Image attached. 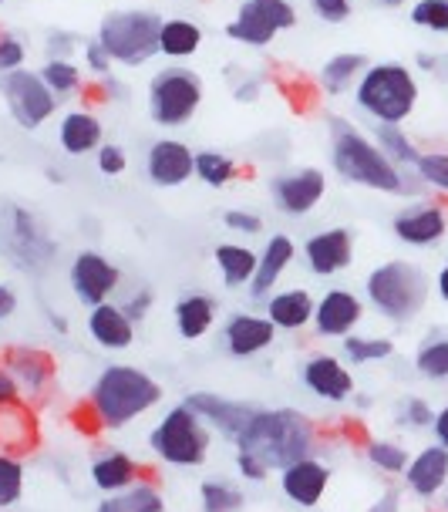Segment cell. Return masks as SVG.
I'll return each mask as SVG.
<instances>
[{"label":"cell","mask_w":448,"mask_h":512,"mask_svg":"<svg viewBox=\"0 0 448 512\" xmlns=\"http://www.w3.org/2000/svg\"><path fill=\"white\" fill-rule=\"evenodd\" d=\"M354 102L378 125H401L418 105V81L398 61L368 64L354 85Z\"/></svg>","instance_id":"obj_4"},{"label":"cell","mask_w":448,"mask_h":512,"mask_svg":"<svg viewBox=\"0 0 448 512\" xmlns=\"http://www.w3.org/2000/svg\"><path fill=\"white\" fill-rule=\"evenodd\" d=\"M368 459L378 465L381 472H405L408 452L395 442H371L368 445Z\"/></svg>","instance_id":"obj_43"},{"label":"cell","mask_w":448,"mask_h":512,"mask_svg":"<svg viewBox=\"0 0 448 512\" xmlns=\"http://www.w3.org/2000/svg\"><path fill=\"white\" fill-rule=\"evenodd\" d=\"M428 290H432V283H428L425 270L408 260L381 263L364 280V294H368L371 307L381 317L398 320V324H405V320L418 317V310H425Z\"/></svg>","instance_id":"obj_5"},{"label":"cell","mask_w":448,"mask_h":512,"mask_svg":"<svg viewBox=\"0 0 448 512\" xmlns=\"http://www.w3.org/2000/svg\"><path fill=\"white\" fill-rule=\"evenodd\" d=\"M139 482V465H135L132 455L125 452H105L91 462V486H95L102 496H115V492H125Z\"/></svg>","instance_id":"obj_25"},{"label":"cell","mask_w":448,"mask_h":512,"mask_svg":"<svg viewBox=\"0 0 448 512\" xmlns=\"http://www.w3.org/2000/svg\"><path fill=\"white\" fill-rule=\"evenodd\" d=\"M21 405V388H17L14 374L0 364V408H17Z\"/></svg>","instance_id":"obj_50"},{"label":"cell","mask_w":448,"mask_h":512,"mask_svg":"<svg viewBox=\"0 0 448 512\" xmlns=\"http://www.w3.org/2000/svg\"><path fill=\"white\" fill-rule=\"evenodd\" d=\"M203 105V81L189 68H162L149 81V115L159 128L189 125Z\"/></svg>","instance_id":"obj_8"},{"label":"cell","mask_w":448,"mask_h":512,"mask_svg":"<svg viewBox=\"0 0 448 512\" xmlns=\"http://www.w3.org/2000/svg\"><path fill=\"white\" fill-rule=\"evenodd\" d=\"M445 506H448V499H445Z\"/></svg>","instance_id":"obj_61"},{"label":"cell","mask_w":448,"mask_h":512,"mask_svg":"<svg viewBox=\"0 0 448 512\" xmlns=\"http://www.w3.org/2000/svg\"><path fill=\"white\" fill-rule=\"evenodd\" d=\"M277 34H280L277 24L263 14V7L256 4V0H243L236 17L226 24V38L240 41V44H250V48H263V44H270Z\"/></svg>","instance_id":"obj_27"},{"label":"cell","mask_w":448,"mask_h":512,"mask_svg":"<svg viewBox=\"0 0 448 512\" xmlns=\"http://www.w3.org/2000/svg\"><path fill=\"white\" fill-rule=\"evenodd\" d=\"M51 327H54L58 334H68V320L58 317V314H51Z\"/></svg>","instance_id":"obj_57"},{"label":"cell","mask_w":448,"mask_h":512,"mask_svg":"<svg viewBox=\"0 0 448 512\" xmlns=\"http://www.w3.org/2000/svg\"><path fill=\"white\" fill-rule=\"evenodd\" d=\"M405 418H408L411 428H428V425L435 422V411L428 408L422 398H411L408 405H405Z\"/></svg>","instance_id":"obj_52"},{"label":"cell","mask_w":448,"mask_h":512,"mask_svg":"<svg viewBox=\"0 0 448 512\" xmlns=\"http://www.w3.org/2000/svg\"><path fill=\"white\" fill-rule=\"evenodd\" d=\"M68 280H71V294H75L81 304L98 307L112 300L118 283H122V273H118V267L108 256L95 250H81L75 260H71Z\"/></svg>","instance_id":"obj_10"},{"label":"cell","mask_w":448,"mask_h":512,"mask_svg":"<svg viewBox=\"0 0 448 512\" xmlns=\"http://www.w3.org/2000/svg\"><path fill=\"white\" fill-rule=\"evenodd\" d=\"M95 512H128V509H125L122 492H115V496H105L102 502H98V509H95Z\"/></svg>","instance_id":"obj_55"},{"label":"cell","mask_w":448,"mask_h":512,"mask_svg":"<svg viewBox=\"0 0 448 512\" xmlns=\"http://www.w3.org/2000/svg\"><path fill=\"white\" fill-rule=\"evenodd\" d=\"M199 499H203V512H240L246 506L243 492L219 479H206L199 486Z\"/></svg>","instance_id":"obj_36"},{"label":"cell","mask_w":448,"mask_h":512,"mask_svg":"<svg viewBox=\"0 0 448 512\" xmlns=\"http://www.w3.org/2000/svg\"><path fill=\"white\" fill-rule=\"evenodd\" d=\"M216 267L223 273V283L226 287H243V283L253 280L256 273V253L250 246H240V243H219L216 246Z\"/></svg>","instance_id":"obj_30"},{"label":"cell","mask_w":448,"mask_h":512,"mask_svg":"<svg viewBox=\"0 0 448 512\" xmlns=\"http://www.w3.org/2000/svg\"><path fill=\"white\" fill-rule=\"evenodd\" d=\"M192 159H196V152H192L186 142L159 139V142L149 145V155H145V172H149L152 186L176 189V186H182V182L192 179Z\"/></svg>","instance_id":"obj_15"},{"label":"cell","mask_w":448,"mask_h":512,"mask_svg":"<svg viewBox=\"0 0 448 512\" xmlns=\"http://www.w3.org/2000/svg\"><path fill=\"white\" fill-rule=\"evenodd\" d=\"M310 7L327 24H344L351 17V0H310Z\"/></svg>","instance_id":"obj_46"},{"label":"cell","mask_w":448,"mask_h":512,"mask_svg":"<svg viewBox=\"0 0 448 512\" xmlns=\"http://www.w3.org/2000/svg\"><path fill=\"white\" fill-rule=\"evenodd\" d=\"M314 297L307 294L304 287L283 290V294H273L267 304V317L277 331H304V327L314 320Z\"/></svg>","instance_id":"obj_26"},{"label":"cell","mask_w":448,"mask_h":512,"mask_svg":"<svg viewBox=\"0 0 448 512\" xmlns=\"http://www.w3.org/2000/svg\"><path fill=\"white\" fill-rule=\"evenodd\" d=\"M162 17L152 11H112L98 24V44L108 51V58L128 68H139L159 54Z\"/></svg>","instance_id":"obj_6"},{"label":"cell","mask_w":448,"mask_h":512,"mask_svg":"<svg viewBox=\"0 0 448 512\" xmlns=\"http://www.w3.org/2000/svg\"><path fill=\"white\" fill-rule=\"evenodd\" d=\"M0 95H4L7 108H11L14 122L21 128H41L58 108V95L44 85L41 75L27 68H17L11 75H0Z\"/></svg>","instance_id":"obj_9"},{"label":"cell","mask_w":448,"mask_h":512,"mask_svg":"<svg viewBox=\"0 0 448 512\" xmlns=\"http://www.w3.org/2000/svg\"><path fill=\"white\" fill-rule=\"evenodd\" d=\"M364 304L351 290H327L314 307V327L320 337H347L361 324Z\"/></svg>","instance_id":"obj_17"},{"label":"cell","mask_w":448,"mask_h":512,"mask_svg":"<svg viewBox=\"0 0 448 512\" xmlns=\"http://www.w3.org/2000/svg\"><path fill=\"white\" fill-rule=\"evenodd\" d=\"M371 512H395V499L388 496V499H384V506H374Z\"/></svg>","instance_id":"obj_58"},{"label":"cell","mask_w":448,"mask_h":512,"mask_svg":"<svg viewBox=\"0 0 448 512\" xmlns=\"http://www.w3.org/2000/svg\"><path fill=\"white\" fill-rule=\"evenodd\" d=\"M24 482H27V472H24L21 455L0 452V512L14 509L17 502L24 499Z\"/></svg>","instance_id":"obj_34"},{"label":"cell","mask_w":448,"mask_h":512,"mask_svg":"<svg viewBox=\"0 0 448 512\" xmlns=\"http://www.w3.org/2000/svg\"><path fill=\"white\" fill-rule=\"evenodd\" d=\"M216 300L213 297H206V294H189V297H182L179 304H176V331L182 341H199V337H206L209 334V327H213V320H216Z\"/></svg>","instance_id":"obj_29"},{"label":"cell","mask_w":448,"mask_h":512,"mask_svg":"<svg viewBox=\"0 0 448 512\" xmlns=\"http://www.w3.org/2000/svg\"><path fill=\"white\" fill-rule=\"evenodd\" d=\"M324 192H327V179L320 169H294L270 182L273 203L287 216H307L324 199Z\"/></svg>","instance_id":"obj_12"},{"label":"cell","mask_w":448,"mask_h":512,"mask_svg":"<svg viewBox=\"0 0 448 512\" xmlns=\"http://www.w3.org/2000/svg\"><path fill=\"white\" fill-rule=\"evenodd\" d=\"M58 142L68 155H88L102 145V122L91 112H68L61 118Z\"/></svg>","instance_id":"obj_28"},{"label":"cell","mask_w":448,"mask_h":512,"mask_svg":"<svg viewBox=\"0 0 448 512\" xmlns=\"http://www.w3.org/2000/svg\"><path fill=\"white\" fill-rule=\"evenodd\" d=\"M236 162L230 159V155H223V152H213V149H206V152H196V159H192V176H196L199 182H206V186H213V189H223V186H230V182L236 179Z\"/></svg>","instance_id":"obj_33"},{"label":"cell","mask_w":448,"mask_h":512,"mask_svg":"<svg viewBox=\"0 0 448 512\" xmlns=\"http://www.w3.org/2000/svg\"><path fill=\"white\" fill-rule=\"evenodd\" d=\"M304 384L317 398L334 401V405H341V401L354 395V374L347 371L334 354H317V358H310L304 364Z\"/></svg>","instance_id":"obj_20"},{"label":"cell","mask_w":448,"mask_h":512,"mask_svg":"<svg viewBox=\"0 0 448 512\" xmlns=\"http://www.w3.org/2000/svg\"><path fill=\"white\" fill-rule=\"evenodd\" d=\"M435 287H438V297H442V300H448V267H442V273H438Z\"/></svg>","instance_id":"obj_56"},{"label":"cell","mask_w":448,"mask_h":512,"mask_svg":"<svg viewBox=\"0 0 448 512\" xmlns=\"http://www.w3.org/2000/svg\"><path fill=\"white\" fill-rule=\"evenodd\" d=\"M294 256H297V246L290 236H270L267 246H263V253L256 256V273H253V280H250V297L253 300H267L270 297V290L277 287V280L283 277V270L294 263Z\"/></svg>","instance_id":"obj_22"},{"label":"cell","mask_w":448,"mask_h":512,"mask_svg":"<svg viewBox=\"0 0 448 512\" xmlns=\"http://www.w3.org/2000/svg\"><path fill=\"white\" fill-rule=\"evenodd\" d=\"M128 314V320H132V324H139V320H145L149 317V310H152V290L149 287H139L135 290L132 297L125 300V304H118Z\"/></svg>","instance_id":"obj_48"},{"label":"cell","mask_w":448,"mask_h":512,"mask_svg":"<svg viewBox=\"0 0 448 512\" xmlns=\"http://www.w3.org/2000/svg\"><path fill=\"white\" fill-rule=\"evenodd\" d=\"M149 448L162 462L179 465V469H196L209 455V428L203 418L192 411L186 401L169 408L162 422L149 432Z\"/></svg>","instance_id":"obj_7"},{"label":"cell","mask_w":448,"mask_h":512,"mask_svg":"<svg viewBox=\"0 0 448 512\" xmlns=\"http://www.w3.org/2000/svg\"><path fill=\"white\" fill-rule=\"evenodd\" d=\"M41 81L48 85L54 95H71V91H78L81 85V71H78V64L75 61H68V58H51L44 68L38 71Z\"/></svg>","instance_id":"obj_38"},{"label":"cell","mask_w":448,"mask_h":512,"mask_svg":"<svg viewBox=\"0 0 448 512\" xmlns=\"http://www.w3.org/2000/svg\"><path fill=\"white\" fill-rule=\"evenodd\" d=\"M236 452H250L267 469H287L314 455V425L294 408H256L253 418L236 438Z\"/></svg>","instance_id":"obj_1"},{"label":"cell","mask_w":448,"mask_h":512,"mask_svg":"<svg viewBox=\"0 0 448 512\" xmlns=\"http://www.w3.org/2000/svg\"><path fill=\"white\" fill-rule=\"evenodd\" d=\"M98 169H102V176H122L128 169V155L122 145H115V142L98 145Z\"/></svg>","instance_id":"obj_44"},{"label":"cell","mask_w":448,"mask_h":512,"mask_svg":"<svg viewBox=\"0 0 448 512\" xmlns=\"http://www.w3.org/2000/svg\"><path fill=\"white\" fill-rule=\"evenodd\" d=\"M418 179L435 186L438 192H448V152H422L415 162Z\"/></svg>","instance_id":"obj_40"},{"label":"cell","mask_w":448,"mask_h":512,"mask_svg":"<svg viewBox=\"0 0 448 512\" xmlns=\"http://www.w3.org/2000/svg\"><path fill=\"white\" fill-rule=\"evenodd\" d=\"M411 24L418 27H428L435 34H445L448 31V0H418L411 7Z\"/></svg>","instance_id":"obj_41"},{"label":"cell","mask_w":448,"mask_h":512,"mask_svg":"<svg viewBox=\"0 0 448 512\" xmlns=\"http://www.w3.org/2000/svg\"><path fill=\"white\" fill-rule=\"evenodd\" d=\"M331 162L337 176L347 182L378 192H408V182L395 162L344 118H331Z\"/></svg>","instance_id":"obj_3"},{"label":"cell","mask_w":448,"mask_h":512,"mask_svg":"<svg viewBox=\"0 0 448 512\" xmlns=\"http://www.w3.org/2000/svg\"><path fill=\"white\" fill-rule=\"evenodd\" d=\"M85 64L95 71V75H108V71H112V58H108V51L98 41L85 44Z\"/></svg>","instance_id":"obj_51"},{"label":"cell","mask_w":448,"mask_h":512,"mask_svg":"<svg viewBox=\"0 0 448 512\" xmlns=\"http://www.w3.org/2000/svg\"><path fill=\"white\" fill-rule=\"evenodd\" d=\"M432 428H435V438H438V445H442L445 452H448V405H445V408H442V411H438V415H435Z\"/></svg>","instance_id":"obj_54"},{"label":"cell","mask_w":448,"mask_h":512,"mask_svg":"<svg viewBox=\"0 0 448 512\" xmlns=\"http://www.w3.org/2000/svg\"><path fill=\"white\" fill-rule=\"evenodd\" d=\"M0 4H7V0H0Z\"/></svg>","instance_id":"obj_60"},{"label":"cell","mask_w":448,"mask_h":512,"mask_svg":"<svg viewBox=\"0 0 448 512\" xmlns=\"http://www.w3.org/2000/svg\"><path fill=\"white\" fill-rule=\"evenodd\" d=\"M122 499L128 512H166V499L152 482H135L132 489L122 492Z\"/></svg>","instance_id":"obj_42"},{"label":"cell","mask_w":448,"mask_h":512,"mask_svg":"<svg viewBox=\"0 0 448 512\" xmlns=\"http://www.w3.org/2000/svg\"><path fill=\"white\" fill-rule=\"evenodd\" d=\"M24 44L14 34H0V75H11L24 64Z\"/></svg>","instance_id":"obj_45"},{"label":"cell","mask_w":448,"mask_h":512,"mask_svg":"<svg viewBox=\"0 0 448 512\" xmlns=\"http://www.w3.org/2000/svg\"><path fill=\"white\" fill-rule=\"evenodd\" d=\"M273 341H277V327L270 324V317L236 314L223 327V344L233 358H253V354L267 351Z\"/></svg>","instance_id":"obj_19"},{"label":"cell","mask_w":448,"mask_h":512,"mask_svg":"<svg viewBox=\"0 0 448 512\" xmlns=\"http://www.w3.org/2000/svg\"><path fill=\"white\" fill-rule=\"evenodd\" d=\"M88 334L91 341L98 347H105V351H125V347L135 344V324L128 320V314L118 304H98L91 307L88 314Z\"/></svg>","instance_id":"obj_23"},{"label":"cell","mask_w":448,"mask_h":512,"mask_svg":"<svg viewBox=\"0 0 448 512\" xmlns=\"http://www.w3.org/2000/svg\"><path fill=\"white\" fill-rule=\"evenodd\" d=\"M395 344L388 337H361V334H351L344 337V358L351 364H371V361H384L391 358Z\"/></svg>","instance_id":"obj_37"},{"label":"cell","mask_w":448,"mask_h":512,"mask_svg":"<svg viewBox=\"0 0 448 512\" xmlns=\"http://www.w3.org/2000/svg\"><path fill=\"white\" fill-rule=\"evenodd\" d=\"M223 223H226V230H233V233H246V236L263 233V219L256 213H246V209H230V213L223 216Z\"/></svg>","instance_id":"obj_47"},{"label":"cell","mask_w":448,"mask_h":512,"mask_svg":"<svg viewBox=\"0 0 448 512\" xmlns=\"http://www.w3.org/2000/svg\"><path fill=\"white\" fill-rule=\"evenodd\" d=\"M236 472L243 475L246 482H263L270 475V469L260 459H253L250 452H236Z\"/></svg>","instance_id":"obj_49"},{"label":"cell","mask_w":448,"mask_h":512,"mask_svg":"<svg viewBox=\"0 0 448 512\" xmlns=\"http://www.w3.org/2000/svg\"><path fill=\"white\" fill-rule=\"evenodd\" d=\"M203 48V27L182 21V17H172V21H162L159 31V51L166 58H189Z\"/></svg>","instance_id":"obj_31"},{"label":"cell","mask_w":448,"mask_h":512,"mask_svg":"<svg viewBox=\"0 0 448 512\" xmlns=\"http://www.w3.org/2000/svg\"><path fill=\"white\" fill-rule=\"evenodd\" d=\"M304 260L317 277H334V273L347 270L354 263V233L347 226L314 233L304 243Z\"/></svg>","instance_id":"obj_13"},{"label":"cell","mask_w":448,"mask_h":512,"mask_svg":"<svg viewBox=\"0 0 448 512\" xmlns=\"http://www.w3.org/2000/svg\"><path fill=\"white\" fill-rule=\"evenodd\" d=\"M374 145H378V149L388 155L398 169L401 166H415L418 155H422L415 149V142H411L398 125H378V142H374Z\"/></svg>","instance_id":"obj_35"},{"label":"cell","mask_w":448,"mask_h":512,"mask_svg":"<svg viewBox=\"0 0 448 512\" xmlns=\"http://www.w3.org/2000/svg\"><path fill=\"white\" fill-rule=\"evenodd\" d=\"M4 246L11 253L14 263H21L24 270H41L54 260L58 246L51 243V236L44 233V226L38 223V216L31 209L14 206L11 209V230L4 236Z\"/></svg>","instance_id":"obj_11"},{"label":"cell","mask_w":448,"mask_h":512,"mask_svg":"<svg viewBox=\"0 0 448 512\" xmlns=\"http://www.w3.org/2000/svg\"><path fill=\"white\" fill-rule=\"evenodd\" d=\"M391 230H395L398 240L408 243V246H432L448 233V219H445L442 209L432 206V203L408 206L395 216Z\"/></svg>","instance_id":"obj_21"},{"label":"cell","mask_w":448,"mask_h":512,"mask_svg":"<svg viewBox=\"0 0 448 512\" xmlns=\"http://www.w3.org/2000/svg\"><path fill=\"white\" fill-rule=\"evenodd\" d=\"M0 364L14 374L17 388H21V398L24 395H41V391L51 384L54 371H58L54 358L48 351H41V347H11Z\"/></svg>","instance_id":"obj_18"},{"label":"cell","mask_w":448,"mask_h":512,"mask_svg":"<svg viewBox=\"0 0 448 512\" xmlns=\"http://www.w3.org/2000/svg\"><path fill=\"white\" fill-rule=\"evenodd\" d=\"M405 482L415 496L432 499L448 482V452L442 445H428L405 465Z\"/></svg>","instance_id":"obj_24"},{"label":"cell","mask_w":448,"mask_h":512,"mask_svg":"<svg viewBox=\"0 0 448 512\" xmlns=\"http://www.w3.org/2000/svg\"><path fill=\"white\" fill-rule=\"evenodd\" d=\"M17 304H21V300H17V290L11 283H0V324L17 314Z\"/></svg>","instance_id":"obj_53"},{"label":"cell","mask_w":448,"mask_h":512,"mask_svg":"<svg viewBox=\"0 0 448 512\" xmlns=\"http://www.w3.org/2000/svg\"><path fill=\"white\" fill-rule=\"evenodd\" d=\"M364 68H368V58L358 51L334 54V58L320 68V85H324L327 95H344V91L364 75Z\"/></svg>","instance_id":"obj_32"},{"label":"cell","mask_w":448,"mask_h":512,"mask_svg":"<svg viewBox=\"0 0 448 512\" xmlns=\"http://www.w3.org/2000/svg\"><path fill=\"white\" fill-rule=\"evenodd\" d=\"M327 486H331V465H324L314 455L300 462H290L287 469H280V489L294 506L300 509H314L324 499Z\"/></svg>","instance_id":"obj_14"},{"label":"cell","mask_w":448,"mask_h":512,"mask_svg":"<svg viewBox=\"0 0 448 512\" xmlns=\"http://www.w3.org/2000/svg\"><path fill=\"white\" fill-rule=\"evenodd\" d=\"M381 4H388V7H398V4H405V0H381Z\"/></svg>","instance_id":"obj_59"},{"label":"cell","mask_w":448,"mask_h":512,"mask_svg":"<svg viewBox=\"0 0 448 512\" xmlns=\"http://www.w3.org/2000/svg\"><path fill=\"white\" fill-rule=\"evenodd\" d=\"M186 405L203 418L206 425H213L219 435L236 442L240 432L246 428V422L253 418V405H243V401H230V398H219L213 391H196V395L186 398Z\"/></svg>","instance_id":"obj_16"},{"label":"cell","mask_w":448,"mask_h":512,"mask_svg":"<svg viewBox=\"0 0 448 512\" xmlns=\"http://www.w3.org/2000/svg\"><path fill=\"white\" fill-rule=\"evenodd\" d=\"M415 368L428 381H448V341L445 337L422 344V351H418V358H415Z\"/></svg>","instance_id":"obj_39"},{"label":"cell","mask_w":448,"mask_h":512,"mask_svg":"<svg viewBox=\"0 0 448 512\" xmlns=\"http://www.w3.org/2000/svg\"><path fill=\"white\" fill-rule=\"evenodd\" d=\"M162 395H166L162 384L142 368L108 364L95 378V384H91L88 408L98 425L108 428V432H118V428L132 425L135 418H142L145 411H152L162 401Z\"/></svg>","instance_id":"obj_2"}]
</instances>
